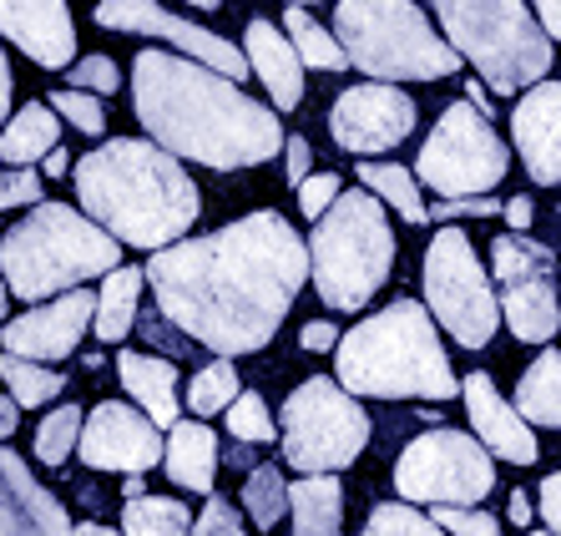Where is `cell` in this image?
<instances>
[{"mask_svg":"<svg viewBox=\"0 0 561 536\" xmlns=\"http://www.w3.org/2000/svg\"><path fill=\"white\" fill-rule=\"evenodd\" d=\"M511 168V147L470 102H450L415 158V178L435 197H491Z\"/></svg>","mask_w":561,"mask_h":536,"instance_id":"12","label":"cell"},{"mask_svg":"<svg viewBox=\"0 0 561 536\" xmlns=\"http://www.w3.org/2000/svg\"><path fill=\"white\" fill-rule=\"evenodd\" d=\"M96 324V294L92 288H71L51 304H36L21 319L0 329V344L5 354H21V360H36V365H56L66 354H77L81 334Z\"/></svg>","mask_w":561,"mask_h":536,"instance_id":"17","label":"cell"},{"mask_svg":"<svg viewBox=\"0 0 561 536\" xmlns=\"http://www.w3.org/2000/svg\"><path fill=\"white\" fill-rule=\"evenodd\" d=\"M77 203L127 249L162 253L183 243L203 213L197 183L172 152L142 137H112L77 162Z\"/></svg>","mask_w":561,"mask_h":536,"instance_id":"3","label":"cell"},{"mask_svg":"<svg viewBox=\"0 0 561 536\" xmlns=\"http://www.w3.org/2000/svg\"><path fill=\"white\" fill-rule=\"evenodd\" d=\"M77 456H81V466H92V471L142 476L168 456V441H162V431H157L137 406L102 400V406L87 415V425H81Z\"/></svg>","mask_w":561,"mask_h":536,"instance_id":"16","label":"cell"},{"mask_svg":"<svg viewBox=\"0 0 561 536\" xmlns=\"http://www.w3.org/2000/svg\"><path fill=\"white\" fill-rule=\"evenodd\" d=\"M96 26L102 31H137V36H162V41L178 46V56L208 66V71L238 81V87H243V77H253L249 56L238 52L228 36H218V31L197 26V21H183V15L162 11L157 0H96Z\"/></svg>","mask_w":561,"mask_h":536,"instance_id":"14","label":"cell"},{"mask_svg":"<svg viewBox=\"0 0 561 536\" xmlns=\"http://www.w3.org/2000/svg\"><path fill=\"white\" fill-rule=\"evenodd\" d=\"M340 340H344V334H340V329H334V324H329V319H309V324H304V334H299V344H304V350H309V354L340 350Z\"/></svg>","mask_w":561,"mask_h":536,"instance_id":"46","label":"cell"},{"mask_svg":"<svg viewBox=\"0 0 561 536\" xmlns=\"http://www.w3.org/2000/svg\"><path fill=\"white\" fill-rule=\"evenodd\" d=\"M541 522H547L551 536H561V471H551L541 481Z\"/></svg>","mask_w":561,"mask_h":536,"instance_id":"47","label":"cell"},{"mask_svg":"<svg viewBox=\"0 0 561 536\" xmlns=\"http://www.w3.org/2000/svg\"><path fill=\"white\" fill-rule=\"evenodd\" d=\"M243 511L259 532H274L288 516V481L278 466H253L249 481H243Z\"/></svg>","mask_w":561,"mask_h":536,"instance_id":"33","label":"cell"},{"mask_svg":"<svg viewBox=\"0 0 561 536\" xmlns=\"http://www.w3.org/2000/svg\"><path fill=\"white\" fill-rule=\"evenodd\" d=\"M501 213H506L511 233H526V228H531V218H536V203L522 193V197H511V203H506V208H501Z\"/></svg>","mask_w":561,"mask_h":536,"instance_id":"48","label":"cell"},{"mask_svg":"<svg viewBox=\"0 0 561 536\" xmlns=\"http://www.w3.org/2000/svg\"><path fill=\"white\" fill-rule=\"evenodd\" d=\"M466 102L476 106V112H481L485 122H491V112H496V102H491V92H485V81H476V77L466 81Z\"/></svg>","mask_w":561,"mask_h":536,"instance_id":"51","label":"cell"},{"mask_svg":"<svg viewBox=\"0 0 561 536\" xmlns=\"http://www.w3.org/2000/svg\"><path fill=\"white\" fill-rule=\"evenodd\" d=\"M359 536H445L431 516H420L410 501H385V506L369 511V522Z\"/></svg>","mask_w":561,"mask_h":536,"instance_id":"37","label":"cell"},{"mask_svg":"<svg viewBox=\"0 0 561 536\" xmlns=\"http://www.w3.org/2000/svg\"><path fill=\"white\" fill-rule=\"evenodd\" d=\"M445 536H501V522L481 506H435L431 516Z\"/></svg>","mask_w":561,"mask_h":536,"instance_id":"39","label":"cell"},{"mask_svg":"<svg viewBox=\"0 0 561 536\" xmlns=\"http://www.w3.org/2000/svg\"><path fill=\"white\" fill-rule=\"evenodd\" d=\"M425 304H431V319L460 350H485L496 340L501 294L491 288L460 228H435L431 249H425Z\"/></svg>","mask_w":561,"mask_h":536,"instance_id":"10","label":"cell"},{"mask_svg":"<svg viewBox=\"0 0 561 536\" xmlns=\"http://www.w3.org/2000/svg\"><path fill=\"white\" fill-rule=\"evenodd\" d=\"M284 172H288V183H294V187H304L313 178V147H309V137H288Z\"/></svg>","mask_w":561,"mask_h":536,"instance_id":"45","label":"cell"},{"mask_svg":"<svg viewBox=\"0 0 561 536\" xmlns=\"http://www.w3.org/2000/svg\"><path fill=\"white\" fill-rule=\"evenodd\" d=\"M81 425H87V415H81V406L71 400V406H56L51 415L36 425V460L41 466H66V456L81 445Z\"/></svg>","mask_w":561,"mask_h":536,"instance_id":"35","label":"cell"},{"mask_svg":"<svg viewBox=\"0 0 561 536\" xmlns=\"http://www.w3.org/2000/svg\"><path fill=\"white\" fill-rule=\"evenodd\" d=\"M496 491V466L476 435L435 425L394 460V497L410 506H481Z\"/></svg>","mask_w":561,"mask_h":536,"instance_id":"11","label":"cell"},{"mask_svg":"<svg viewBox=\"0 0 561 536\" xmlns=\"http://www.w3.org/2000/svg\"><path fill=\"white\" fill-rule=\"evenodd\" d=\"M193 536H249L243 532V511L233 501L208 497V506L197 511V522H193Z\"/></svg>","mask_w":561,"mask_h":536,"instance_id":"43","label":"cell"},{"mask_svg":"<svg viewBox=\"0 0 561 536\" xmlns=\"http://www.w3.org/2000/svg\"><path fill=\"white\" fill-rule=\"evenodd\" d=\"M334 379L359 400H456L460 379L450 369L435 319L420 299H394L379 315L344 329L334 350Z\"/></svg>","mask_w":561,"mask_h":536,"instance_id":"4","label":"cell"},{"mask_svg":"<svg viewBox=\"0 0 561 536\" xmlns=\"http://www.w3.org/2000/svg\"><path fill=\"white\" fill-rule=\"evenodd\" d=\"M0 385L11 390V400L21 410H36V406H51L56 395L66 390V375L36 365V360H21V354H5V350H0Z\"/></svg>","mask_w":561,"mask_h":536,"instance_id":"32","label":"cell"},{"mask_svg":"<svg viewBox=\"0 0 561 536\" xmlns=\"http://www.w3.org/2000/svg\"><path fill=\"white\" fill-rule=\"evenodd\" d=\"M0 36L21 46L41 71H61L77 56V26L66 0H0Z\"/></svg>","mask_w":561,"mask_h":536,"instance_id":"19","label":"cell"},{"mask_svg":"<svg viewBox=\"0 0 561 536\" xmlns=\"http://www.w3.org/2000/svg\"><path fill=\"white\" fill-rule=\"evenodd\" d=\"M506 516H511V522H516V526H526V522H531V501H526L522 491H511V501H506Z\"/></svg>","mask_w":561,"mask_h":536,"instance_id":"53","label":"cell"},{"mask_svg":"<svg viewBox=\"0 0 561 536\" xmlns=\"http://www.w3.org/2000/svg\"><path fill=\"white\" fill-rule=\"evenodd\" d=\"M445 41L460 61H476V77L501 96L531 92L547 81L551 36L536 21L531 0H431Z\"/></svg>","mask_w":561,"mask_h":536,"instance_id":"8","label":"cell"},{"mask_svg":"<svg viewBox=\"0 0 561 536\" xmlns=\"http://www.w3.org/2000/svg\"><path fill=\"white\" fill-rule=\"evenodd\" d=\"M56 147H61V117L46 102L21 106L0 132V162H11V168H36Z\"/></svg>","mask_w":561,"mask_h":536,"instance_id":"26","label":"cell"},{"mask_svg":"<svg viewBox=\"0 0 561 536\" xmlns=\"http://www.w3.org/2000/svg\"><path fill=\"white\" fill-rule=\"evenodd\" d=\"M15 425H21V406H15L11 395H0V441H11Z\"/></svg>","mask_w":561,"mask_h":536,"instance_id":"52","label":"cell"},{"mask_svg":"<svg viewBox=\"0 0 561 536\" xmlns=\"http://www.w3.org/2000/svg\"><path fill=\"white\" fill-rule=\"evenodd\" d=\"M516 410L526 425L561 431V350H541L516 385Z\"/></svg>","mask_w":561,"mask_h":536,"instance_id":"28","label":"cell"},{"mask_svg":"<svg viewBox=\"0 0 561 536\" xmlns=\"http://www.w3.org/2000/svg\"><path fill=\"white\" fill-rule=\"evenodd\" d=\"M41 172L36 168H5L0 172V213L11 208H41Z\"/></svg>","mask_w":561,"mask_h":536,"instance_id":"41","label":"cell"},{"mask_svg":"<svg viewBox=\"0 0 561 536\" xmlns=\"http://www.w3.org/2000/svg\"><path fill=\"white\" fill-rule=\"evenodd\" d=\"M415 122V96H405L400 87H385V81H365V87L340 92V102L329 112V137L350 158H375V152H390L405 142Z\"/></svg>","mask_w":561,"mask_h":536,"instance_id":"15","label":"cell"},{"mask_svg":"<svg viewBox=\"0 0 561 536\" xmlns=\"http://www.w3.org/2000/svg\"><path fill=\"white\" fill-rule=\"evenodd\" d=\"M238 369H233V360H213V365H203L193 375V385H187V410H193V420H203V415H228L233 410V400H238Z\"/></svg>","mask_w":561,"mask_h":536,"instance_id":"34","label":"cell"},{"mask_svg":"<svg viewBox=\"0 0 561 536\" xmlns=\"http://www.w3.org/2000/svg\"><path fill=\"white\" fill-rule=\"evenodd\" d=\"M460 395H466V415H470V425H476V441H481L491 456L511 460V466H536V456H541L536 431L522 420V410L496 390V379L485 375V369H476V375L460 379Z\"/></svg>","mask_w":561,"mask_h":536,"instance_id":"18","label":"cell"},{"mask_svg":"<svg viewBox=\"0 0 561 536\" xmlns=\"http://www.w3.org/2000/svg\"><path fill=\"white\" fill-rule=\"evenodd\" d=\"M168 466L172 486L197 491V497H213V481H218V435L203 425V420H178L168 431Z\"/></svg>","mask_w":561,"mask_h":536,"instance_id":"24","label":"cell"},{"mask_svg":"<svg viewBox=\"0 0 561 536\" xmlns=\"http://www.w3.org/2000/svg\"><path fill=\"white\" fill-rule=\"evenodd\" d=\"M71 511L31 476L15 451L0 445V536H71Z\"/></svg>","mask_w":561,"mask_h":536,"instance_id":"20","label":"cell"},{"mask_svg":"<svg viewBox=\"0 0 561 536\" xmlns=\"http://www.w3.org/2000/svg\"><path fill=\"white\" fill-rule=\"evenodd\" d=\"M334 36L354 71L369 81H445L460 71V52L435 31L415 0H340Z\"/></svg>","mask_w":561,"mask_h":536,"instance_id":"6","label":"cell"},{"mask_svg":"<svg viewBox=\"0 0 561 536\" xmlns=\"http://www.w3.org/2000/svg\"><path fill=\"white\" fill-rule=\"evenodd\" d=\"M284 36L294 41L299 61L313 66V71H344V66H350V56H344L340 36L319 26V21H313L304 5H288V11H284Z\"/></svg>","mask_w":561,"mask_h":536,"instance_id":"30","label":"cell"},{"mask_svg":"<svg viewBox=\"0 0 561 536\" xmlns=\"http://www.w3.org/2000/svg\"><path fill=\"white\" fill-rule=\"evenodd\" d=\"M501 208H506V203H496V197H440L431 208V223H445V228H450L456 218H496Z\"/></svg>","mask_w":561,"mask_h":536,"instance_id":"44","label":"cell"},{"mask_svg":"<svg viewBox=\"0 0 561 536\" xmlns=\"http://www.w3.org/2000/svg\"><path fill=\"white\" fill-rule=\"evenodd\" d=\"M122 491H127V501H137V497H142V476H127V486H122Z\"/></svg>","mask_w":561,"mask_h":536,"instance_id":"56","label":"cell"},{"mask_svg":"<svg viewBox=\"0 0 561 536\" xmlns=\"http://www.w3.org/2000/svg\"><path fill=\"white\" fill-rule=\"evenodd\" d=\"M390 269H394V233L390 218H385V203L369 187H344L340 203L313 223L309 238L313 294L329 309L354 315L385 288Z\"/></svg>","mask_w":561,"mask_h":536,"instance_id":"7","label":"cell"},{"mask_svg":"<svg viewBox=\"0 0 561 536\" xmlns=\"http://www.w3.org/2000/svg\"><path fill=\"white\" fill-rule=\"evenodd\" d=\"M288 5H309V0H288Z\"/></svg>","mask_w":561,"mask_h":536,"instance_id":"59","label":"cell"},{"mask_svg":"<svg viewBox=\"0 0 561 536\" xmlns=\"http://www.w3.org/2000/svg\"><path fill=\"white\" fill-rule=\"evenodd\" d=\"M157 315L218 360L253 354L278 334L309 284V243L284 213L263 208L218 233L183 238L147 259Z\"/></svg>","mask_w":561,"mask_h":536,"instance_id":"1","label":"cell"},{"mask_svg":"<svg viewBox=\"0 0 561 536\" xmlns=\"http://www.w3.org/2000/svg\"><path fill=\"white\" fill-rule=\"evenodd\" d=\"M41 172H46V178H66V172H71V158H66V147H56L51 158L41 162Z\"/></svg>","mask_w":561,"mask_h":536,"instance_id":"54","label":"cell"},{"mask_svg":"<svg viewBox=\"0 0 561 536\" xmlns=\"http://www.w3.org/2000/svg\"><path fill=\"white\" fill-rule=\"evenodd\" d=\"M122 536H193V511L178 497H137L122 506Z\"/></svg>","mask_w":561,"mask_h":536,"instance_id":"31","label":"cell"},{"mask_svg":"<svg viewBox=\"0 0 561 536\" xmlns=\"http://www.w3.org/2000/svg\"><path fill=\"white\" fill-rule=\"evenodd\" d=\"M359 183H365L379 203H390L405 223H431V208H425V197H420V178L405 172L400 162H359Z\"/></svg>","mask_w":561,"mask_h":536,"instance_id":"29","label":"cell"},{"mask_svg":"<svg viewBox=\"0 0 561 536\" xmlns=\"http://www.w3.org/2000/svg\"><path fill=\"white\" fill-rule=\"evenodd\" d=\"M511 142L522 152L531 183H561V81H541V87L522 92V102L511 112Z\"/></svg>","mask_w":561,"mask_h":536,"instance_id":"21","label":"cell"},{"mask_svg":"<svg viewBox=\"0 0 561 536\" xmlns=\"http://www.w3.org/2000/svg\"><path fill=\"white\" fill-rule=\"evenodd\" d=\"M122 87V71L112 56H81L71 66V92H92V96H112Z\"/></svg>","mask_w":561,"mask_h":536,"instance_id":"40","label":"cell"},{"mask_svg":"<svg viewBox=\"0 0 561 536\" xmlns=\"http://www.w3.org/2000/svg\"><path fill=\"white\" fill-rule=\"evenodd\" d=\"M131 106L147 127V142L213 172L259 168L288 147L274 106L253 102L238 81L178 52L131 56Z\"/></svg>","mask_w":561,"mask_h":536,"instance_id":"2","label":"cell"},{"mask_svg":"<svg viewBox=\"0 0 561 536\" xmlns=\"http://www.w3.org/2000/svg\"><path fill=\"white\" fill-rule=\"evenodd\" d=\"M112 269H122V243L71 203H41L0 238L5 288L26 304H51Z\"/></svg>","mask_w":561,"mask_h":536,"instance_id":"5","label":"cell"},{"mask_svg":"<svg viewBox=\"0 0 561 536\" xmlns=\"http://www.w3.org/2000/svg\"><path fill=\"white\" fill-rule=\"evenodd\" d=\"M526 536H551V532H526Z\"/></svg>","mask_w":561,"mask_h":536,"instance_id":"60","label":"cell"},{"mask_svg":"<svg viewBox=\"0 0 561 536\" xmlns=\"http://www.w3.org/2000/svg\"><path fill=\"white\" fill-rule=\"evenodd\" d=\"M117 375H122V385H127L131 406L142 410L157 431H162V425H168V431L178 425L183 400H178V365H172V360H162V354H142V350H122L117 354Z\"/></svg>","mask_w":561,"mask_h":536,"instance_id":"23","label":"cell"},{"mask_svg":"<svg viewBox=\"0 0 561 536\" xmlns=\"http://www.w3.org/2000/svg\"><path fill=\"white\" fill-rule=\"evenodd\" d=\"M491 269L501 284V319L522 344H547L561 329L557 253L526 233H501L491 243Z\"/></svg>","mask_w":561,"mask_h":536,"instance_id":"13","label":"cell"},{"mask_svg":"<svg viewBox=\"0 0 561 536\" xmlns=\"http://www.w3.org/2000/svg\"><path fill=\"white\" fill-rule=\"evenodd\" d=\"M340 197H344V178H340V172H313L309 183L299 187V213L309 223H319L329 208H334V203H340Z\"/></svg>","mask_w":561,"mask_h":536,"instance_id":"42","label":"cell"},{"mask_svg":"<svg viewBox=\"0 0 561 536\" xmlns=\"http://www.w3.org/2000/svg\"><path fill=\"white\" fill-rule=\"evenodd\" d=\"M5 309H11V288H5V274H0V319H5Z\"/></svg>","mask_w":561,"mask_h":536,"instance_id":"57","label":"cell"},{"mask_svg":"<svg viewBox=\"0 0 561 536\" xmlns=\"http://www.w3.org/2000/svg\"><path fill=\"white\" fill-rule=\"evenodd\" d=\"M278 445H284V460L294 471L334 476L365 456L369 415L340 379L313 375L278 410Z\"/></svg>","mask_w":561,"mask_h":536,"instance_id":"9","label":"cell"},{"mask_svg":"<svg viewBox=\"0 0 561 536\" xmlns=\"http://www.w3.org/2000/svg\"><path fill=\"white\" fill-rule=\"evenodd\" d=\"M11 92H15V77H11V61H5V52H0V132H5V122L15 117V112H11Z\"/></svg>","mask_w":561,"mask_h":536,"instance_id":"50","label":"cell"},{"mask_svg":"<svg viewBox=\"0 0 561 536\" xmlns=\"http://www.w3.org/2000/svg\"><path fill=\"white\" fill-rule=\"evenodd\" d=\"M243 56H249L253 77L263 81V92L274 102V112H294L304 102V61L294 52V41L274 26V21H249L243 31Z\"/></svg>","mask_w":561,"mask_h":536,"instance_id":"22","label":"cell"},{"mask_svg":"<svg viewBox=\"0 0 561 536\" xmlns=\"http://www.w3.org/2000/svg\"><path fill=\"white\" fill-rule=\"evenodd\" d=\"M294 536H340L344 532V486L340 476H304L288 486Z\"/></svg>","mask_w":561,"mask_h":536,"instance_id":"27","label":"cell"},{"mask_svg":"<svg viewBox=\"0 0 561 536\" xmlns=\"http://www.w3.org/2000/svg\"><path fill=\"white\" fill-rule=\"evenodd\" d=\"M71 536H122V532H112V526H96V522H81Z\"/></svg>","mask_w":561,"mask_h":536,"instance_id":"55","label":"cell"},{"mask_svg":"<svg viewBox=\"0 0 561 536\" xmlns=\"http://www.w3.org/2000/svg\"><path fill=\"white\" fill-rule=\"evenodd\" d=\"M142 284H147V269H127V263L102 278V288H96V324H92V334L102 344H122L137 329V319H142Z\"/></svg>","mask_w":561,"mask_h":536,"instance_id":"25","label":"cell"},{"mask_svg":"<svg viewBox=\"0 0 561 536\" xmlns=\"http://www.w3.org/2000/svg\"><path fill=\"white\" fill-rule=\"evenodd\" d=\"M51 102V112L61 122H71L77 132H87V137H102L106 132V112H102V96L92 92H71V87H61V92L46 96Z\"/></svg>","mask_w":561,"mask_h":536,"instance_id":"38","label":"cell"},{"mask_svg":"<svg viewBox=\"0 0 561 536\" xmlns=\"http://www.w3.org/2000/svg\"><path fill=\"white\" fill-rule=\"evenodd\" d=\"M187 5H197V11H218L222 0H187Z\"/></svg>","mask_w":561,"mask_h":536,"instance_id":"58","label":"cell"},{"mask_svg":"<svg viewBox=\"0 0 561 536\" xmlns=\"http://www.w3.org/2000/svg\"><path fill=\"white\" fill-rule=\"evenodd\" d=\"M536 21H541V31H547L551 41H561V0H531Z\"/></svg>","mask_w":561,"mask_h":536,"instance_id":"49","label":"cell"},{"mask_svg":"<svg viewBox=\"0 0 561 536\" xmlns=\"http://www.w3.org/2000/svg\"><path fill=\"white\" fill-rule=\"evenodd\" d=\"M228 435H233L238 445H268L278 435V425H274V415H268L259 390H243L233 400V410H228Z\"/></svg>","mask_w":561,"mask_h":536,"instance_id":"36","label":"cell"}]
</instances>
